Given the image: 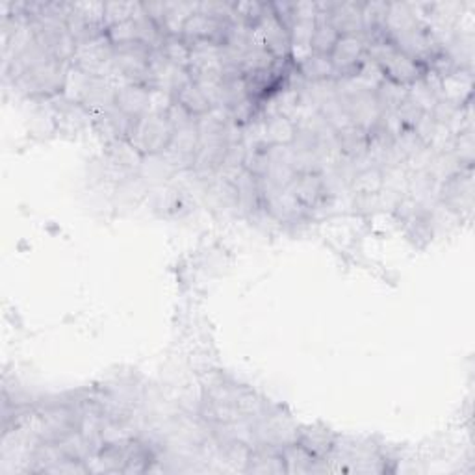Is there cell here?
<instances>
[{"mask_svg":"<svg viewBox=\"0 0 475 475\" xmlns=\"http://www.w3.org/2000/svg\"><path fill=\"white\" fill-rule=\"evenodd\" d=\"M138 3H104V26L106 30L134 17Z\"/></svg>","mask_w":475,"mask_h":475,"instance_id":"cell-20","label":"cell"},{"mask_svg":"<svg viewBox=\"0 0 475 475\" xmlns=\"http://www.w3.org/2000/svg\"><path fill=\"white\" fill-rule=\"evenodd\" d=\"M296 444H299L314 459L325 462L334 453L338 437L331 429L315 423V425H306V427L297 429Z\"/></svg>","mask_w":475,"mask_h":475,"instance_id":"cell-8","label":"cell"},{"mask_svg":"<svg viewBox=\"0 0 475 475\" xmlns=\"http://www.w3.org/2000/svg\"><path fill=\"white\" fill-rule=\"evenodd\" d=\"M247 473H288L283 448L255 444L246 466Z\"/></svg>","mask_w":475,"mask_h":475,"instance_id":"cell-12","label":"cell"},{"mask_svg":"<svg viewBox=\"0 0 475 475\" xmlns=\"http://www.w3.org/2000/svg\"><path fill=\"white\" fill-rule=\"evenodd\" d=\"M115 108L123 111L132 121L147 115L152 108V90L140 86V84H129L115 88Z\"/></svg>","mask_w":475,"mask_h":475,"instance_id":"cell-9","label":"cell"},{"mask_svg":"<svg viewBox=\"0 0 475 475\" xmlns=\"http://www.w3.org/2000/svg\"><path fill=\"white\" fill-rule=\"evenodd\" d=\"M264 145L267 147H292L297 138V123L292 117L273 113L262 123Z\"/></svg>","mask_w":475,"mask_h":475,"instance_id":"cell-11","label":"cell"},{"mask_svg":"<svg viewBox=\"0 0 475 475\" xmlns=\"http://www.w3.org/2000/svg\"><path fill=\"white\" fill-rule=\"evenodd\" d=\"M113 53H115V47L111 45L108 35L104 34L93 39V42L78 45L71 60V65L81 69L88 76L110 78L113 74Z\"/></svg>","mask_w":475,"mask_h":475,"instance_id":"cell-6","label":"cell"},{"mask_svg":"<svg viewBox=\"0 0 475 475\" xmlns=\"http://www.w3.org/2000/svg\"><path fill=\"white\" fill-rule=\"evenodd\" d=\"M297 73L305 76L306 81H312L314 84L333 82L336 78L329 56H318V54H310L306 60L297 63Z\"/></svg>","mask_w":475,"mask_h":475,"instance_id":"cell-17","label":"cell"},{"mask_svg":"<svg viewBox=\"0 0 475 475\" xmlns=\"http://www.w3.org/2000/svg\"><path fill=\"white\" fill-rule=\"evenodd\" d=\"M177 173V168L170 160V156L164 154H154V156H145L143 164L138 171V175L147 180V182H164L171 179Z\"/></svg>","mask_w":475,"mask_h":475,"instance_id":"cell-18","label":"cell"},{"mask_svg":"<svg viewBox=\"0 0 475 475\" xmlns=\"http://www.w3.org/2000/svg\"><path fill=\"white\" fill-rule=\"evenodd\" d=\"M173 99H175L180 106H184V108H186L193 117H197V119L207 115V113H210V111L216 108V104H214V101L210 99V95H208L201 86H197L193 81L188 82L184 88H180V90L173 95Z\"/></svg>","mask_w":475,"mask_h":475,"instance_id":"cell-15","label":"cell"},{"mask_svg":"<svg viewBox=\"0 0 475 475\" xmlns=\"http://www.w3.org/2000/svg\"><path fill=\"white\" fill-rule=\"evenodd\" d=\"M288 188L306 212L322 207L327 201L329 188H327V179L324 177L322 171L297 173Z\"/></svg>","mask_w":475,"mask_h":475,"instance_id":"cell-7","label":"cell"},{"mask_svg":"<svg viewBox=\"0 0 475 475\" xmlns=\"http://www.w3.org/2000/svg\"><path fill=\"white\" fill-rule=\"evenodd\" d=\"M318 6H320V14H318V19H315V30H314V35L310 39V51H312V54L329 56L333 53L334 45L338 44L340 34L329 23V15L325 12L327 5H318Z\"/></svg>","mask_w":475,"mask_h":475,"instance_id":"cell-13","label":"cell"},{"mask_svg":"<svg viewBox=\"0 0 475 475\" xmlns=\"http://www.w3.org/2000/svg\"><path fill=\"white\" fill-rule=\"evenodd\" d=\"M370 53H372L373 63L377 65L384 81L398 84L402 88H409L416 84L429 73L425 63L402 53L384 34L373 39Z\"/></svg>","mask_w":475,"mask_h":475,"instance_id":"cell-1","label":"cell"},{"mask_svg":"<svg viewBox=\"0 0 475 475\" xmlns=\"http://www.w3.org/2000/svg\"><path fill=\"white\" fill-rule=\"evenodd\" d=\"M255 37L264 45V49L276 60H292V37L288 26L276 17L271 5H266L264 17L253 28Z\"/></svg>","mask_w":475,"mask_h":475,"instance_id":"cell-5","label":"cell"},{"mask_svg":"<svg viewBox=\"0 0 475 475\" xmlns=\"http://www.w3.org/2000/svg\"><path fill=\"white\" fill-rule=\"evenodd\" d=\"M143 158L145 156L138 149H134L129 140H117L108 143V160L121 171L127 173L140 171Z\"/></svg>","mask_w":475,"mask_h":475,"instance_id":"cell-16","label":"cell"},{"mask_svg":"<svg viewBox=\"0 0 475 475\" xmlns=\"http://www.w3.org/2000/svg\"><path fill=\"white\" fill-rule=\"evenodd\" d=\"M106 35H108V39H110L113 47L141 42V32H140V24H138L136 17L108 28Z\"/></svg>","mask_w":475,"mask_h":475,"instance_id":"cell-19","label":"cell"},{"mask_svg":"<svg viewBox=\"0 0 475 475\" xmlns=\"http://www.w3.org/2000/svg\"><path fill=\"white\" fill-rule=\"evenodd\" d=\"M173 138L175 127L171 125L166 111H149L147 115L136 119L129 134V141L143 156L168 152Z\"/></svg>","mask_w":475,"mask_h":475,"instance_id":"cell-3","label":"cell"},{"mask_svg":"<svg viewBox=\"0 0 475 475\" xmlns=\"http://www.w3.org/2000/svg\"><path fill=\"white\" fill-rule=\"evenodd\" d=\"M327 15H329V23L336 28L340 35H364L363 5H354V3L327 5Z\"/></svg>","mask_w":475,"mask_h":475,"instance_id":"cell-10","label":"cell"},{"mask_svg":"<svg viewBox=\"0 0 475 475\" xmlns=\"http://www.w3.org/2000/svg\"><path fill=\"white\" fill-rule=\"evenodd\" d=\"M67 71V62L47 56L14 78V84L26 97L53 99L56 95H63Z\"/></svg>","mask_w":475,"mask_h":475,"instance_id":"cell-2","label":"cell"},{"mask_svg":"<svg viewBox=\"0 0 475 475\" xmlns=\"http://www.w3.org/2000/svg\"><path fill=\"white\" fill-rule=\"evenodd\" d=\"M368 42L364 35H340L329 54L336 78H359L366 67Z\"/></svg>","mask_w":475,"mask_h":475,"instance_id":"cell-4","label":"cell"},{"mask_svg":"<svg viewBox=\"0 0 475 475\" xmlns=\"http://www.w3.org/2000/svg\"><path fill=\"white\" fill-rule=\"evenodd\" d=\"M336 134V145H338V150L347 156V158H359L366 156L368 154V147H370V134L368 131H364L363 127L359 125H347L340 131L334 132Z\"/></svg>","mask_w":475,"mask_h":475,"instance_id":"cell-14","label":"cell"}]
</instances>
